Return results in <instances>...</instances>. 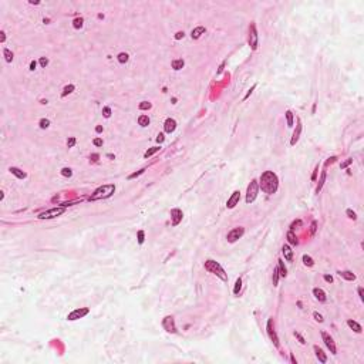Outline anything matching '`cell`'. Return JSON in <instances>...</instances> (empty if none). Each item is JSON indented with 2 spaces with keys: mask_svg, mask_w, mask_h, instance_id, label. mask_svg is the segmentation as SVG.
<instances>
[{
  "mask_svg": "<svg viewBox=\"0 0 364 364\" xmlns=\"http://www.w3.org/2000/svg\"><path fill=\"white\" fill-rule=\"evenodd\" d=\"M259 186L262 188V191L267 195H273L277 188H279V179H277V175L272 171H266L262 174L260 176V182H259Z\"/></svg>",
  "mask_w": 364,
  "mask_h": 364,
  "instance_id": "1",
  "label": "cell"
},
{
  "mask_svg": "<svg viewBox=\"0 0 364 364\" xmlns=\"http://www.w3.org/2000/svg\"><path fill=\"white\" fill-rule=\"evenodd\" d=\"M114 192H115V185H114V184H107V185H102V186L97 188V189L91 194V196H90L88 199H90V201L107 199V198H110Z\"/></svg>",
  "mask_w": 364,
  "mask_h": 364,
  "instance_id": "2",
  "label": "cell"
},
{
  "mask_svg": "<svg viewBox=\"0 0 364 364\" xmlns=\"http://www.w3.org/2000/svg\"><path fill=\"white\" fill-rule=\"evenodd\" d=\"M205 269H206L209 273H214L215 276H218L220 280H223V282H226V280H228V275H226V272L223 270V267L220 266L218 262H215V260H212V259L206 260V262H205Z\"/></svg>",
  "mask_w": 364,
  "mask_h": 364,
  "instance_id": "3",
  "label": "cell"
},
{
  "mask_svg": "<svg viewBox=\"0 0 364 364\" xmlns=\"http://www.w3.org/2000/svg\"><path fill=\"white\" fill-rule=\"evenodd\" d=\"M258 192H259V184L256 179H253L249 186H247V191H246V203H252L256 196H258Z\"/></svg>",
  "mask_w": 364,
  "mask_h": 364,
  "instance_id": "4",
  "label": "cell"
},
{
  "mask_svg": "<svg viewBox=\"0 0 364 364\" xmlns=\"http://www.w3.org/2000/svg\"><path fill=\"white\" fill-rule=\"evenodd\" d=\"M66 211V206H57V208H51L49 211H44L39 215V219H53L57 218L60 215H63Z\"/></svg>",
  "mask_w": 364,
  "mask_h": 364,
  "instance_id": "5",
  "label": "cell"
},
{
  "mask_svg": "<svg viewBox=\"0 0 364 364\" xmlns=\"http://www.w3.org/2000/svg\"><path fill=\"white\" fill-rule=\"evenodd\" d=\"M243 233H245V229H243L242 226H238V228H233L229 233H228V236H226V239H228V242L229 243H235L238 239H241L243 236Z\"/></svg>",
  "mask_w": 364,
  "mask_h": 364,
  "instance_id": "6",
  "label": "cell"
},
{
  "mask_svg": "<svg viewBox=\"0 0 364 364\" xmlns=\"http://www.w3.org/2000/svg\"><path fill=\"white\" fill-rule=\"evenodd\" d=\"M249 46L252 50L258 49V31H256V24L252 23L249 26Z\"/></svg>",
  "mask_w": 364,
  "mask_h": 364,
  "instance_id": "7",
  "label": "cell"
},
{
  "mask_svg": "<svg viewBox=\"0 0 364 364\" xmlns=\"http://www.w3.org/2000/svg\"><path fill=\"white\" fill-rule=\"evenodd\" d=\"M321 337H323L324 344L327 346V348L330 350V353H331V354H336V353H337V348H336V343H334L333 337H331L330 334H327L326 331H321Z\"/></svg>",
  "mask_w": 364,
  "mask_h": 364,
  "instance_id": "8",
  "label": "cell"
},
{
  "mask_svg": "<svg viewBox=\"0 0 364 364\" xmlns=\"http://www.w3.org/2000/svg\"><path fill=\"white\" fill-rule=\"evenodd\" d=\"M90 313V309L88 307H81V309H75L74 312H71L70 315L67 316V320H70V321H73V320H77V319H81V317H84L85 315H88Z\"/></svg>",
  "mask_w": 364,
  "mask_h": 364,
  "instance_id": "9",
  "label": "cell"
},
{
  "mask_svg": "<svg viewBox=\"0 0 364 364\" xmlns=\"http://www.w3.org/2000/svg\"><path fill=\"white\" fill-rule=\"evenodd\" d=\"M266 330H267V334H269V337L272 339L273 344H275V347H277V348H279V346H280V344H279L277 334H276V331H275V329H273V320H272V319H269V321H267Z\"/></svg>",
  "mask_w": 364,
  "mask_h": 364,
  "instance_id": "10",
  "label": "cell"
},
{
  "mask_svg": "<svg viewBox=\"0 0 364 364\" xmlns=\"http://www.w3.org/2000/svg\"><path fill=\"white\" fill-rule=\"evenodd\" d=\"M162 326L164 329L168 331V333H175L176 331V327H175V320L172 316H167L164 320H162Z\"/></svg>",
  "mask_w": 364,
  "mask_h": 364,
  "instance_id": "11",
  "label": "cell"
},
{
  "mask_svg": "<svg viewBox=\"0 0 364 364\" xmlns=\"http://www.w3.org/2000/svg\"><path fill=\"white\" fill-rule=\"evenodd\" d=\"M182 218H184V214H182L181 209H178V208L171 209V219H172V225H174V226L179 225L181 220H182Z\"/></svg>",
  "mask_w": 364,
  "mask_h": 364,
  "instance_id": "12",
  "label": "cell"
},
{
  "mask_svg": "<svg viewBox=\"0 0 364 364\" xmlns=\"http://www.w3.org/2000/svg\"><path fill=\"white\" fill-rule=\"evenodd\" d=\"M239 199H241V192L239 191H235L232 196L228 199V202H226V206L229 208V209H232V208H235L236 205H238V202H239Z\"/></svg>",
  "mask_w": 364,
  "mask_h": 364,
  "instance_id": "13",
  "label": "cell"
},
{
  "mask_svg": "<svg viewBox=\"0 0 364 364\" xmlns=\"http://www.w3.org/2000/svg\"><path fill=\"white\" fill-rule=\"evenodd\" d=\"M175 128H176V121L174 120V118H167L165 122H164V129H165V132H174L175 131Z\"/></svg>",
  "mask_w": 364,
  "mask_h": 364,
  "instance_id": "14",
  "label": "cell"
},
{
  "mask_svg": "<svg viewBox=\"0 0 364 364\" xmlns=\"http://www.w3.org/2000/svg\"><path fill=\"white\" fill-rule=\"evenodd\" d=\"M300 132H302V121L297 120V125H296V129L293 132V137H291L290 145H296V142L299 141V137H300Z\"/></svg>",
  "mask_w": 364,
  "mask_h": 364,
  "instance_id": "15",
  "label": "cell"
},
{
  "mask_svg": "<svg viewBox=\"0 0 364 364\" xmlns=\"http://www.w3.org/2000/svg\"><path fill=\"white\" fill-rule=\"evenodd\" d=\"M282 253H283V256H285V259H286L287 262H291V260H293V250L290 249L289 245H285V246L282 247Z\"/></svg>",
  "mask_w": 364,
  "mask_h": 364,
  "instance_id": "16",
  "label": "cell"
},
{
  "mask_svg": "<svg viewBox=\"0 0 364 364\" xmlns=\"http://www.w3.org/2000/svg\"><path fill=\"white\" fill-rule=\"evenodd\" d=\"M313 294H315V297L319 300V302H326V300H327L324 290L320 289V287H315V289H313Z\"/></svg>",
  "mask_w": 364,
  "mask_h": 364,
  "instance_id": "17",
  "label": "cell"
},
{
  "mask_svg": "<svg viewBox=\"0 0 364 364\" xmlns=\"http://www.w3.org/2000/svg\"><path fill=\"white\" fill-rule=\"evenodd\" d=\"M337 275H339L340 277H343V279H346V280H356V275L353 273V272H350V270H340V272H337Z\"/></svg>",
  "mask_w": 364,
  "mask_h": 364,
  "instance_id": "18",
  "label": "cell"
},
{
  "mask_svg": "<svg viewBox=\"0 0 364 364\" xmlns=\"http://www.w3.org/2000/svg\"><path fill=\"white\" fill-rule=\"evenodd\" d=\"M313 348H315L316 357H317V359H319V361H320V363H326V361H327V357H326V354H324V351H323V350H321V348H320V347H319V346H315V347H313Z\"/></svg>",
  "mask_w": 364,
  "mask_h": 364,
  "instance_id": "19",
  "label": "cell"
},
{
  "mask_svg": "<svg viewBox=\"0 0 364 364\" xmlns=\"http://www.w3.org/2000/svg\"><path fill=\"white\" fill-rule=\"evenodd\" d=\"M9 171H10V172H12L16 178H19V179H24L26 176H27V174H26V172H23L20 168H16V167H12Z\"/></svg>",
  "mask_w": 364,
  "mask_h": 364,
  "instance_id": "20",
  "label": "cell"
},
{
  "mask_svg": "<svg viewBox=\"0 0 364 364\" xmlns=\"http://www.w3.org/2000/svg\"><path fill=\"white\" fill-rule=\"evenodd\" d=\"M205 31H206V28H205L203 26H199V27H195L194 30H192V34H191V36H192V39L196 40V39H199Z\"/></svg>",
  "mask_w": 364,
  "mask_h": 364,
  "instance_id": "21",
  "label": "cell"
},
{
  "mask_svg": "<svg viewBox=\"0 0 364 364\" xmlns=\"http://www.w3.org/2000/svg\"><path fill=\"white\" fill-rule=\"evenodd\" d=\"M347 324H348V327L353 329L356 333H361V331H363V327H361L357 321H354V320H347Z\"/></svg>",
  "mask_w": 364,
  "mask_h": 364,
  "instance_id": "22",
  "label": "cell"
},
{
  "mask_svg": "<svg viewBox=\"0 0 364 364\" xmlns=\"http://www.w3.org/2000/svg\"><path fill=\"white\" fill-rule=\"evenodd\" d=\"M184 66H185V61H184L182 58H176V60H174V61H172V68H174V70H176V71H178V70H181Z\"/></svg>",
  "mask_w": 364,
  "mask_h": 364,
  "instance_id": "23",
  "label": "cell"
},
{
  "mask_svg": "<svg viewBox=\"0 0 364 364\" xmlns=\"http://www.w3.org/2000/svg\"><path fill=\"white\" fill-rule=\"evenodd\" d=\"M277 262H279V266H277V269H279V275H280L282 277H286L287 270H286V266H285V262H283L282 259H279Z\"/></svg>",
  "mask_w": 364,
  "mask_h": 364,
  "instance_id": "24",
  "label": "cell"
},
{
  "mask_svg": "<svg viewBox=\"0 0 364 364\" xmlns=\"http://www.w3.org/2000/svg\"><path fill=\"white\" fill-rule=\"evenodd\" d=\"M324 181H326V171H323V172H321V176H320L319 185H317V188H316V192H317V194L321 191V188H323V185H324Z\"/></svg>",
  "mask_w": 364,
  "mask_h": 364,
  "instance_id": "25",
  "label": "cell"
},
{
  "mask_svg": "<svg viewBox=\"0 0 364 364\" xmlns=\"http://www.w3.org/2000/svg\"><path fill=\"white\" fill-rule=\"evenodd\" d=\"M138 124L141 127H148L149 125V117L148 115H140L138 117Z\"/></svg>",
  "mask_w": 364,
  "mask_h": 364,
  "instance_id": "26",
  "label": "cell"
},
{
  "mask_svg": "<svg viewBox=\"0 0 364 364\" xmlns=\"http://www.w3.org/2000/svg\"><path fill=\"white\" fill-rule=\"evenodd\" d=\"M287 241H289V243H290V245H297V243H299V241H297V236L293 233V230H289V232H287Z\"/></svg>",
  "mask_w": 364,
  "mask_h": 364,
  "instance_id": "27",
  "label": "cell"
},
{
  "mask_svg": "<svg viewBox=\"0 0 364 364\" xmlns=\"http://www.w3.org/2000/svg\"><path fill=\"white\" fill-rule=\"evenodd\" d=\"M3 56H4V58H6L7 63H12V61H13V53H12L9 49L3 50Z\"/></svg>",
  "mask_w": 364,
  "mask_h": 364,
  "instance_id": "28",
  "label": "cell"
},
{
  "mask_svg": "<svg viewBox=\"0 0 364 364\" xmlns=\"http://www.w3.org/2000/svg\"><path fill=\"white\" fill-rule=\"evenodd\" d=\"M74 90H75V87H74L73 84H70V85H66V87H64V90H63V93H61V97H66L67 94H71Z\"/></svg>",
  "mask_w": 364,
  "mask_h": 364,
  "instance_id": "29",
  "label": "cell"
},
{
  "mask_svg": "<svg viewBox=\"0 0 364 364\" xmlns=\"http://www.w3.org/2000/svg\"><path fill=\"white\" fill-rule=\"evenodd\" d=\"M159 149H161L159 146H152V148H149V149L146 151L145 154H144V157H145V158H149V157H152V155H154L155 152H158Z\"/></svg>",
  "mask_w": 364,
  "mask_h": 364,
  "instance_id": "30",
  "label": "cell"
},
{
  "mask_svg": "<svg viewBox=\"0 0 364 364\" xmlns=\"http://www.w3.org/2000/svg\"><path fill=\"white\" fill-rule=\"evenodd\" d=\"M303 263L306 265V266H309V267H312L313 265H315V262H313V259L309 256V255H303Z\"/></svg>",
  "mask_w": 364,
  "mask_h": 364,
  "instance_id": "31",
  "label": "cell"
},
{
  "mask_svg": "<svg viewBox=\"0 0 364 364\" xmlns=\"http://www.w3.org/2000/svg\"><path fill=\"white\" fill-rule=\"evenodd\" d=\"M128 58H129V56L127 54V53H120L118 56H117V60L121 63V64H124V63H127L128 61Z\"/></svg>",
  "mask_w": 364,
  "mask_h": 364,
  "instance_id": "32",
  "label": "cell"
},
{
  "mask_svg": "<svg viewBox=\"0 0 364 364\" xmlns=\"http://www.w3.org/2000/svg\"><path fill=\"white\" fill-rule=\"evenodd\" d=\"M83 23H84L83 17H77V19H74V22H73L74 28H81V27H83Z\"/></svg>",
  "mask_w": 364,
  "mask_h": 364,
  "instance_id": "33",
  "label": "cell"
},
{
  "mask_svg": "<svg viewBox=\"0 0 364 364\" xmlns=\"http://www.w3.org/2000/svg\"><path fill=\"white\" fill-rule=\"evenodd\" d=\"M39 125H40V128H41V129H46V128H49V127H50V120H47V118H41L40 122H39Z\"/></svg>",
  "mask_w": 364,
  "mask_h": 364,
  "instance_id": "34",
  "label": "cell"
},
{
  "mask_svg": "<svg viewBox=\"0 0 364 364\" xmlns=\"http://www.w3.org/2000/svg\"><path fill=\"white\" fill-rule=\"evenodd\" d=\"M286 121H287V127H293V113L291 111H286Z\"/></svg>",
  "mask_w": 364,
  "mask_h": 364,
  "instance_id": "35",
  "label": "cell"
},
{
  "mask_svg": "<svg viewBox=\"0 0 364 364\" xmlns=\"http://www.w3.org/2000/svg\"><path fill=\"white\" fill-rule=\"evenodd\" d=\"M241 287H242V279L239 277V279L236 280V283H235V289H233V293H235V294H239V291H241Z\"/></svg>",
  "mask_w": 364,
  "mask_h": 364,
  "instance_id": "36",
  "label": "cell"
},
{
  "mask_svg": "<svg viewBox=\"0 0 364 364\" xmlns=\"http://www.w3.org/2000/svg\"><path fill=\"white\" fill-rule=\"evenodd\" d=\"M137 238H138V243H140V245H142L144 241H145V232H144V230H138Z\"/></svg>",
  "mask_w": 364,
  "mask_h": 364,
  "instance_id": "37",
  "label": "cell"
},
{
  "mask_svg": "<svg viewBox=\"0 0 364 364\" xmlns=\"http://www.w3.org/2000/svg\"><path fill=\"white\" fill-rule=\"evenodd\" d=\"M279 269L276 267L275 270H273V286H277V282H279Z\"/></svg>",
  "mask_w": 364,
  "mask_h": 364,
  "instance_id": "38",
  "label": "cell"
},
{
  "mask_svg": "<svg viewBox=\"0 0 364 364\" xmlns=\"http://www.w3.org/2000/svg\"><path fill=\"white\" fill-rule=\"evenodd\" d=\"M138 108H140V110H149V108H151V102H148V101H142V102H140Z\"/></svg>",
  "mask_w": 364,
  "mask_h": 364,
  "instance_id": "39",
  "label": "cell"
},
{
  "mask_svg": "<svg viewBox=\"0 0 364 364\" xmlns=\"http://www.w3.org/2000/svg\"><path fill=\"white\" fill-rule=\"evenodd\" d=\"M61 175L66 176V178H70V176L73 175V171L70 169V168H63V169H61Z\"/></svg>",
  "mask_w": 364,
  "mask_h": 364,
  "instance_id": "40",
  "label": "cell"
},
{
  "mask_svg": "<svg viewBox=\"0 0 364 364\" xmlns=\"http://www.w3.org/2000/svg\"><path fill=\"white\" fill-rule=\"evenodd\" d=\"M145 172V168H142V169H140L138 172H134V174H131L129 176H128V179H134V178H137V176H140V175H142Z\"/></svg>",
  "mask_w": 364,
  "mask_h": 364,
  "instance_id": "41",
  "label": "cell"
},
{
  "mask_svg": "<svg viewBox=\"0 0 364 364\" xmlns=\"http://www.w3.org/2000/svg\"><path fill=\"white\" fill-rule=\"evenodd\" d=\"M102 115H104L105 118H110V117H111V108H110V107H104V108H102Z\"/></svg>",
  "mask_w": 364,
  "mask_h": 364,
  "instance_id": "42",
  "label": "cell"
},
{
  "mask_svg": "<svg viewBox=\"0 0 364 364\" xmlns=\"http://www.w3.org/2000/svg\"><path fill=\"white\" fill-rule=\"evenodd\" d=\"M346 214H347V216H348V218L353 219V220H356V219H357L356 212H354V211H351V209H347V211H346Z\"/></svg>",
  "mask_w": 364,
  "mask_h": 364,
  "instance_id": "43",
  "label": "cell"
},
{
  "mask_svg": "<svg viewBox=\"0 0 364 364\" xmlns=\"http://www.w3.org/2000/svg\"><path fill=\"white\" fill-rule=\"evenodd\" d=\"M294 337L300 341V344H306V341H304V339H303V336H302L299 331H294Z\"/></svg>",
  "mask_w": 364,
  "mask_h": 364,
  "instance_id": "44",
  "label": "cell"
},
{
  "mask_svg": "<svg viewBox=\"0 0 364 364\" xmlns=\"http://www.w3.org/2000/svg\"><path fill=\"white\" fill-rule=\"evenodd\" d=\"M313 317H315L316 321H319V323H323V320H324V319H323V316L320 315V313H317V312L313 313Z\"/></svg>",
  "mask_w": 364,
  "mask_h": 364,
  "instance_id": "45",
  "label": "cell"
},
{
  "mask_svg": "<svg viewBox=\"0 0 364 364\" xmlns=\"http://www.w3.org/2000/svg\"><path fill=\"white\" fill-rule=\"evenodd\" d=\"M300 225H302V220H300V219L294 220V222H293V223L290 225V230H294V229H296L297 226H300Z\"/></svg>",
  "mask_w": 364,
  "mask_h": 364,
  "instance_id": "46",
  "label": "cell"
},
{
  "mask_svg": "<svg viewBox=\"0 0 364 364\" xmlns=\"http://www.w3.org/2000/svg\"><path fill=\"white\" fill-rule=\"evenodd\" d=\"M316 229H317V222L313 220V222H312V225H310V235H315Z\"/></svg>",
  "mask_w": 364,
  "mask_h": 364,
  "instance_id": "47",
  "label": "cell"
},
{
  "mask_svg": "<svg viewBox=\"0 0 364 364\" xmlns=\"http://www.w3.org/2000/svg\"><path fill=\"white\" fill-rule=\"evenodd\" d=\"M47 64H49V58H47V57H41V58H40V66H41L43 68H46Z\"/></svg>",
  "mask_w": 364,
  "mask_h": 364,
  "instance_id": "48",
  "label": "cell"
},
{
  "mask_svg": "<svg viewBox=\"0 0 364 364\" xmlns=\"http://www.w3.org/2000/svg\"><path fill=\"white\" fill-rule=\"evenodd\" d=\"M350 164H353V159H351V158H348L347 161H344V162H343V164L340 165V168H341V169H344V168H347V167H348Z\"/></svg>",
  "mask_w": 364,
  "mask_h": 364,
  "instance_id": "49",
  "label": "cell"
},
{
  "mask_svg": "<svg viewBox=\"0 0 364 364\" xmlns=\"http://www.w3.org/2000/svg\"><path fill=\"white\" fill-rule=\"evenodd\" d=\"M74 145H75V138H74V137L68 138V140H67V146H68V148H73Z\"/></svg>",
  "mask_w": 364,
  "mask_h": 364,
  "instance_id": "50",
  "label": "cell"
},
{
  "mask_svg": "<svg viewBox=\"0 0 364 364\" xmlns=\"http://www.w3.org/2000/svg\"><path fill=\"white\" fill-rule=\"evenodd\" d=\"M255 88H256V84H253V85H252V88H250V90H249V91L246 93V96L243 97V100H247V98H249V96H250V94L253 93V90H255Z\"/></svg>",
  "mask_w": 364,
  "mask_h": 364,
  "instance_id": "51",
  "label": "cell"
},
{
  "mask_svg": "<svg viewBox=\"0 0 364 364\" xmlns=\"http://www.w3.org/2000/svg\"><path fill=\"white\" fill-rule=\"evenodd\" d=\"M93 144H94L96 146H102V140H101V138H94Z\"/></svg>",
  "mask_w": 364,
  "mask_h": 364,
  "instance_id": "52",
  "label": "cell"
},
{
  "mask_svg": "<svg viewBox=\"0 0 364 364\" xmlns=\"http://www.w3.org/2000/svg\"><path fill=\"white\" fill-rule=\"evenodd\" d=\"M184 36H185L184 31H178V33L175 34V40H181V39H184Z\"/></svg>",
  "mask_w": 364,
  "mask_h": 364,
  "instance_id": "53",
  "label": "cell"
},
{
  "mask_svg": "<svg viewBox=\"0 0 364 364\" xmlns=\"http://www.w3.org/2000/svg\"><path fill=\"white\" fill-rule=\"evenodd\" d=\"M164 140H165V137H164V134H158L157 135V142H164Z\"/></svg>",
  "mask_w": 364,
  "mask_h": 364,
  "instance_id": "54",
  "label": "cell"
},
{
  "mask_svg": "<svg viewBox=\"0 0 364 364\" xmlns=\"http://www.w3.org/2000/svg\"><path fill=\"white\" fill-rule=\"evenodd\" d=\"M323 279H324L326 282H329V283H331V282H333V277H331V276H329V275H324V276H323Z\"/></svg>",
  "mask_w": 364,
  "mask_h": 364,
  "instance_id": "55",
  "label": "cell"
},
{
  "mask_svg": "<svg viewBox=\"0 0 364 364\" xmlns=\"http://www.w3.org/2000/svg\"><path fill=\"white\" fill-rule=\"evenodd\" d=\"M98 158H100V155H98V154H91V157H90V159H93L94 162H97Z\"/></svg>",
  "mask_w": 364,
  "mask_h": 364,
  "instance_id": "56",
  "label": "cell"
},
{
  "mask_svg": "<svg viewBox=\"0 0 364 364\" xmlns=\"http://www.w3.org/2000/svg\"><path fill=\"white\" fill-rule=\"evenodd\" d=\"M4 40H6V33H4V31H0V41L4 43Z\"/></svg>",
  "mask_w": 364,
  "mask_h": 364,
  "instance_id": "57",
  "label": "cell"
},
{
  "mask_svg": "<svg viewBox=\"0 0 364 364\" xmlns=\"http://www.w3.org/2000/svg\"><path fill=\"white\" fill-rule=\"evenodd\" d=\"M36 66H37V63L33 60V61L30 63V70H31V71H34V70H36Z\"/></svg>",
  "mask_w": 364,
  "mask_h": 364,
  "instance_id": "58",
  "label": "cell"
},
{
  "mask_svg": "<svg viewBox=\"0 0 364 364\" xmlns=\"http://www.w3.org/2000/svg\"><path fill=\"white\" fill-rule=\"evenodd\" d=\"M336 159H337V158H336V157H331V158H329V159H327V161H326V165H329V164H333V162H334V161H336Z\"/></svg>",
  "mask_w": 364,
  "mask_h": 364,
  "instance_id": "59",
  "label": "cell"
},
{
  "mask_svg": "<svg viewBox=\"0 0 364 364\" xmlns=\"http://www.w3.org/2000/svg\"><path fill=\"white\" fill-rule=\"evenodd\" d=\"M359 294H360V299L364 300V293H363V287H359Z\"/></svg>",
  "mask_w": 364,
  "mask_h": 364,
  "instance_id": "60",
  "label": "cell"
},
{
  "mask_svg": "<svg viewBox=\"0 0 364 364\" xmlns=\"http://www.w3.org/2000/svg\"><path fill=\"white\" fill-rule=\"evenodd\" d=\"M96 132H98V134L102 132V127H101V125H97V127H96Z\"/></svg>",
  "mask_w": 364,
  "mask_h": 364,
  "instance_id": "61",
  "label": "cell"
},
{
  "mask_svg": "<svg viewBox=\"0 0 364 364\" xmlns=\"http://www.w3.org/2000/svg\"><path fill=\"white\" fill-rule=\"evenodd\" d=\"M317 171H319V167H317V168H316L315 174H313V176H312V179H313V181H315V179H316V175H317Z\"/></svg>",
  "mask_w": 364,
  "mask_h": 364,
  "instance_id": "62",
  "label": "cell"
}]
</instances>
